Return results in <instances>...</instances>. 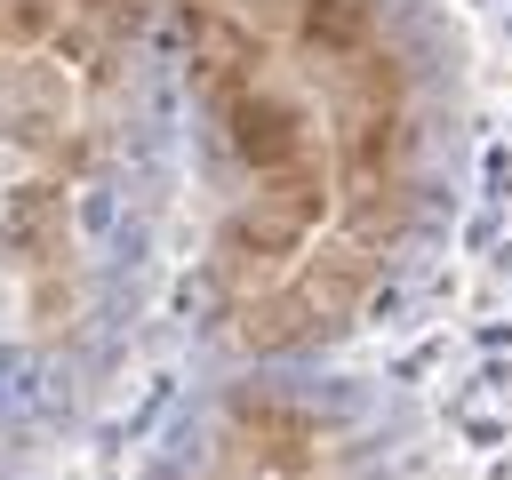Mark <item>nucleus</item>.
Listing matches in <instances>:
<instances>
[{"mask_svg": "<svg viewBox=\"0 0 512 480\" xmlns=\"http://www.w3.org/2000/svg\"><path fill=\"white\" fill-rule=\"evenodd\" d=\"M144 480H408V448L360 392L232 384L160 440Z\"/></svg>", "mask_w": 512, "mask_h": 480, "instance_id": "obj_1", "label": "nucleus"}]
</instances>
